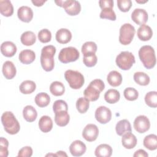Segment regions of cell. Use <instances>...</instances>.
<instances>
[{
  "mask_svg": "<svg viewBox=\"0 0 157 157\" xmlns=\"http://www.w3.org/2000/svg\"><path fill=\"white\" fill-rule=\"evenodd\" d=\"M55 53L56 48L52 45H46L42 48L40 64L43 69L47 72H50L54 69V55Z\"/></svg>",
  "mask_w": 157,
  "mask_h": 157,
  "instance_id": "cell-1",
  "label": "cell"
},
{
  "mask_svg": "<svg viewBox=\"0 0 157 157\" xmlns=\"http://www.w3.org/2000/svg\"><path fill=\"white\" fill-rule=\"evenodd\" d=\"M105 88L104 82L101 79H94L92 80L88 86L83 91L85 98L89 101H95L98 99L101 92H102Z\"/></svg>",
  "mask_w": 157,
  "mask_h": 157,
  "instance_id": "cell-2",
  "label": "cell"
},
{
  "mask_svg": "<svg viewBox=\"0 0 157 157\" xmlns=\"http://www.w3.org/2000/svg\"><path fill=\"white\" fill-rule=\"evenodd\" d=\"M1 122L4 130L9 134H16L20 129V125L12 112L6 111L1 116Z\"/></svg>",
  "mask_w": 157,
  "mask_h": 157,
  "instance_id": "cell-3",
  "label": "cell"
},
{
  "mask_svg": "<svg viewBox=\"0 0 157 157\" xmlns=\"http://www.w3.org/2000/svg\"><path fill=\"white\" fill-rule=\"evenodd\" d=\"M139 57L144 66L148 69H152L156 64V59L154 48L150 45H144L139 50Z\"/></svg>",
  "mask_w": 157,
  "mask_h": 157,
  "instance_id": "cell-4",
  "label": "cell"
},
{
  "mask_svg": "<svg viewBox=\"0 0 157 157\" xmlns=\"http://www.w3.org/2000/svg\"><path fill=\"white\" fill-rule=\"evenodd\" d=\"M64 78L68 82L70 87L74 90L80 89L85 82L83 75L77 71L67 70L64 73Z\"/></svg>",
  "mask_w": 157,
  "mask_h": 157,
  "instance_id": "cell-5",
  "label": "cell"
},
{
  "mask_svg": "<svg viewBox=\"0 0 157 157\" xmlns=\"http://www.w3.org/2000/svg\"><path fill=\"white\" fill-rule=\"evenodd\" d=\"M117 66L124 71L131 69L135 63V57L134 55L128 51H123L120 52L116 57L115 59Z\"/></svg>",
  "mask_w": 157,
  "mask_h": 157,
  "instance_id": "cell-6",
  "label": "cell"
},
{
  "mask_svg": "<svg viewBox=\"0 0 157 157\" xmlns=\"http://www.w3.org/2000/svg\"><path fill=\"white\" fill-rule=\"evenodd\" d=\"M136 29L134 26L130 23L123 24L120 29L119 42L124 45H129L132 40Z\"/></svg>",
  "mask_w": 157,
  "mask_h": 157,
  "instance_id": "cell-7",
  "label": "cell"
},
{
  "mask_svg": "<svg viewBox=\"0 0 157 157\" xmlns=\"http://www.w3.org/2000/svg\"><path fill=\"white\" fill-rule=\"evenodd\" d=\"M99 5L101 9L99 17L102 19H108L115 21L117 18L116 14L113 10V1L112 0H101Z\"/></svg>",
  "mask_w": 157,
  "mask_h": 157,
  "instance_id": "cell-8",
  "label": "cell"
},
{
  "mask_svg": "<svg viewBox=\"0 0 157 157\" xmlns=\"http://www.w3.org/2000/svg\"><path fill=\"white\" fill-rule=\"evenodd\" d=\"M79 56V52L76 48L73 47H68L63 48L61 50L58 55V59L61 63L66 64L77 61Z\"/></svg>",
  "mask_w": 157,
  "mask_h": 157,
  "instance_id": "cell-9",
  "label": "cell"
},
{
  "mask_svg": "<svg viewBox=\"0 0 157 157\" xmlns=\"http://www.w3.org/2000/svg\"><path fill=\"white\" fill-rule=\"evenodd\" d=\"M57 6L63 7L66 12L71 16L78 15L81 10L80 3L75 0L67 1H55Z\"/></svg>",
  "mask_w": 157,
  "mask_h": 157,
  "instance_id": "cell-10",
  "label": "cell"
},
{
  "mask_svg": "<svg viewBox=\"0 0 157 157\" xmlns=\"http://www.w3.org/2000/svg\"><path fill=\"white\" fill-rule=\"evenodd\" d=\"M94 117L99 123L106 124L110 121L112 118V112L105 106H99L95 111Z\"/></svg>",
  "mask_w": 157,
  "mask_h": 157,
  "instance_id": "cell-11",
  "label": "cell"
},
{
  "mask_svg": "<svg viewBox=\"0 0 157 157\" xmlns=\"http://www.w3.org/2000/svg\"><path fill=\"white\" fill-rule=\"evenodd\" d=\"M133 125L135 130L137 132L144 133L150 129V122L147 117L139 115L135 118Z\"/></svg>",
  "mask_w": 157,
  "mask_h": 157,
  "instance_id": "cell-12",
  "label": "cell"
},
{
  "mask_svg": "<svg viewBox=\"0 0 157 157\" xmlns=\"http://www.w3.org/2000/svg\"><path fill=\"white\" fill-rule=\"evenodd\" d=\"M99 135V129L94 124H88L82 132L83 137L88 142L94 141Z\"/></svg>",
  "mask_w": 157,
  "mask_h": 157,
  "instance_id": "cell-13",
  "label": "cell"
},
{
  "mask_svg": "<svg viewBox=\"0 0 157 157\" xmlns=\"http://www.w3.org/2000/svg\"><path fill=\"white\" fill-rule=\"evenodd\" d=\"M131 18L137 25H142L148 20V13L143 9H135L131 13Z\"/></svg>",
  "mask_w": 157,
  "mask_h": 157,
  "instance_id": "cell-14",
  "label": "cell"
},
{
  "mask_svg": "<svg viewBox=\"0 0 157 157\" xmlns=\"http://www.w3.org/2000/svg\"><path fill=\"white\" fill-rule=\"evenodd\" d=\"M86 150L85 144L81 140H76L72 142L69 146V151L74 156H80L83 155Z\"/></svg>",
  "mask_w": 157,
  "mask_h": 157,
  "instance_id": "cell-15",
  "label": "cell"
},
{
  "mask_svg": "<svg viewBox=\"0 0 157 157\" xmlns=\"http://www.w3.org/2000/svg\"><path fill=\"white\" fill-rule=\"evenodd\" d=\"M17 16L21 21L29 23L33 18V11L31 7L26 6H23L18 8L17 10Z\"/></svg>",
  "mask_w": 157,
  "mask_h": 157,
  "instance_id": "cell-16",
  "label": "cell"
},
{
  "mask_svg": "<svg viewBox=\"0 0 157 157\" xmlns=\"http://www.w3.org/2000/svg\"><path fill=\"white\" fill-rule=\"evenodd\" d=\"M17 50L14 43L11 41H5L1 45V52L6 57H12L15 55Z\"/></svg>",
  "mask_w": 157,
  "mask_h": 157,
  "instance_id": "cell-17",
  "label": "cell"
},
{
  "mask_svg": "<svg viewBox=\"0 0 157 157\" xmlns=\"http://www.w3.org/2000/svg\"><path fill=\"white\" fill-rule=\"evenodd\" d=\"M3 75L6 79H12L16 75L17 69L14 64L10 61H6L2 66V69Z\"/></svg>",
  "mask_w": 157,
  "mask_h": 157,
  "instance_id": "cell-18",
  "label": "cell"
},
{
  "mask_svg": "<svg viewBox=\"0 0 157 157\" xmlns=\"http://www.w3.org/2000/svg\"><path fill=\"white\" fill-rule=\"evenodd\" d=\"M137 35L140 40L147 41L152 37L153 31L149 26L144 24L140 25V26L138 28Z\"/></svg>",
  "mask_w": 157,
  "mask_h": 157,
  "instance_id": "cell-19",
  "label": "cell"
},
{
  "mask_svg": "<svg viewBox=\"0 0 157 157\" xmlns=\"http://www.w3.org/2000/svg\"><path fill=\"white\" fill-rule=\"evenodd\" d=\"M55 38L56 41L59 44H65L71 41L72 33L66 28H61L56 33Z\"/></svg>",
  "mask_w": 157,
  "mask_h": 157,
  "instance_id": "cell-20",
  "label": "cell"
},
{
  "mask_svg": "<svg viewBox=\"0 0 157 157\" xmlns=\"http://www.w3.org/2000/svg\"><path fill=\"white\" fill-rule=\"evenodd\" d=\"M136 137L131 132H126L122 136L121 143L123 146L126 149H132L137 145Z\"/></svg>",
  "mask_w": 157,
  "mask_h": 157,
  "instance_id": "cell-21",
  "label": "cell"
},
{
  "mask_svg": "<svg viewBox=\"0 0 157 157\" xmlns=\"http://www.w3.org/2000/svg\"><path fill=\"white\" fill-rule=\"evenodd\" d=\"M70 120V116L67 111H59L55 113V122L59 126H66Z\"/></svg>",
  "mask_w": 157,
  "mask_h": 157,
  "instance_id": "cell-22",
  "label": "cell"
},
{
  "mask_svg": "<svg viewBox=\"0 0 157 157\" xmlns=\"http://www.w3.org/2000/svg\"><path fill=\"white\" fill-rule=\"evenodd\" d=\"M20 61L25 64H29L33 63L36 58V54L34 52L31 50H23L18 56Z\"/></svg>",
  "mask_w": 157,
  "mask_h": 157,
  "instance_id": "cell-23",
  "label": "cell"
},
{
  "mask_svg": "<svg viewBox=\"0 0 157 157\" xmlns=\"http://www.w3.org/2000/svg\"><path fill=\"white\" fill-rule=\"evenodd\" d=\"M115 130L117 134L122 136L124 134L129 132H131V126L129 121L126 119H123L119 121L115 126Z\"/></svg>",
  "mask_w": 157,
  "mask_h": 157,
  "instance_id": "cell-24",
  "label": "cell"
},
{
  "mask_svg": "<svg viewBox=\"0 0 157 157\" xmlns=\"http://www.w3.org/2000/svg\"><path fill=\"white\" fill-rule=\"evenodd\" d=\"M39 127L43 132H48L53 128V121L52 118L47 115L41 117L39 121Z\"/></svg>",
  "mask_w": 157,
  "mask_h": 157,
  "instance_id": "cell-25",
  "label": "cell"
},
{
  "mask_svg": "<svg viewBox=\"0 0 157 157\" xmlns=\"http://www.w3.org/2000/svg\"><path fill=\"white\" fill-rule=\"evenodd\" d=\"M107 80L108 83L112 86H118L121 84L122 76L120 72L117 71H110L107 76Z\"/></svg>",
  "mask_w": 157,
  "mask_h": 157,
  "instance_id": "cell-26",
  "label": "cell"
},
{
  "mask_svg": "<svg viewBox=\"0 0 157 157\" xmlns=\"http://www.w3.org/2000/svg\"><path fill=\"white\" fill-rule=\"evenodd\" d=\"M112 154V148L108 144H102L98 145L94 151V155L97 157H110Z\"/></svg>",
  "mask_w": 157,
  "mask_h": 157,
  "instance_id": "cell-27",
  "label": "cell"
},
{
  "mask_svg": "<svg viewBox=\"0 0 157 157\" xmlns=\"http://www.w3.org/2000/svg\"><path fill=\"white\" fill-rule=\"evenodd\" d=\"M23 116L26 121L33 122L37 118V113L34 107L28 105L24 107L23 110Z\"/></svg>",
  "mask_w": 157,
  "mask_h": 157,
  "instance_id": "cell-28",
  "label": "cell"
},
{
  "mask_svg": "<svg viewBox=\"0 0 157 157\" xmlns=\"http://www.w3.org/2000/svg\"><path fill=\"white\" fill-rule=\"evenodd\" d=\"M0 12L4 17H10L13 13V7L10 1H0Z\"/></svg>",
  "mask_w": 157,
  "mask_h": 157,
  "instance_id": "cell-29",
  "label": "cell"
},
{
  "mask_svg": "<svg viewBox=\"0 0 157 157\" xmlns=\"http://www.w3.org/2000/svg\"><path fill=\"white\" fill-rule=\"evenodd\" d=\"M36 88V85L34 82L32 80H25L20 85L19 89L21 93L25 94H29L33 93Z\"/></svg>",
  "mask_w": 157,
  "mask_h": 157,
  "instance_id": "cell-30",
  "label": "cell"
},
{
  "mask_svg": "<svg viewBox=\"0 0 157 157\" xmlns=\"http://www.w3.org/2000/svg\"><path fill=\"white\" fill-rule=\"evenodd\" d=\"M120 98V92L115 89H109L104 94V99L109 104H115L117 102Z\"/></svg>",
  "mask_w": 157,
  "mask_h": 157,
  "instance_id": "cell-31",
  "label": "cell"
},
{
  "mask_svg": "<svg viewBox=\"0 0 157 157\" xmlns=\"http://www.w3.org/2000/svg\"><path fill=\"white\" fill-rule=\"evenodd\" d=\"M21 42L26 45L30 46L33 45L36 40V36L35 34L30 31L24 32L20 37Z\"/></svg>",
  "mask_w": 157,
  "mask_h": 157,
  "instance_id": "cell-32",
  "label": "cell"
},
{
  "mask_svg": "<svg viewBox=\"0 0 157 157\" xmlns=\"http://www.w3.org/2000/svg\"><path fill=\"white\" fill-rule=\"evenodd\" d=\"M144 146L150 150H155L157 148V136L151 134L145 137L143 141Z\"/></svg>",
  "mask_w": 157,
  "mask_h": 157,
  "instance_id": "cell-33",
  "label": "cell"
},
{
  "mask_svg": "<svg viewBox=\"0 0 157 157\" xmlns=\"http://www.w3.org/2000/svg\"><path fill=\"white\" fill-rule=\"evenodd\" d=\"M35 102L39 107H45L47 106L50 102L49 95L44 92L38 93L35 97Z\"/></svg>",
  "mask_w": 157,
  "mask_h": 157,
  "instance_id": "cell-34",
  "label": "cell"
},
{
  "mask_svg": "<svg viewBox=\"0 0 157 157\" xmlns=\"http://www.w3.org/2000/svg\"><path fill=\"white\" fill-rule=\"evenodd\" d=\"M50 91L51 93L55 96L63 95L65 91L64 85L58 81L53 82L50 86Z\"/></svg>",
  "mask_w": 157,
  "mask_h": 157,
  "instance_id": "cell-35",
  "label": "cell"
},
{
  "mask_svg": "<svg viewBox=\"0 0 157 157\" xmlns=\"http://www.w3.org/2000/svg\"><path fill=\"white\" fill-rule=\"evenodd\" d=\"M134 80L139 85L146 86L150 83V77L145 72H136L134 73Z\"/></svg>",
  "mask_w": 157,
  "mask_h": 157,
  "instance_id": "cell-36",
  "label": "cell"
},
{
  "mask_svg": "<svg viewBox=\"0 0 157 157\" xmlns=\"http://www.w3.org/2000/svg\"><path fill=\"white\" fill-rule=\"evenodd\" d=\"M90 101L85 98L80 97L76 102V108L80 113H85L89 109Z\"/></svg>",
  "mask_w": 157,
  "mask_h": 157,
  "instance_id": "cell-37",
  "label": "cell"
},
{
  "mask_svg": "<svg viewBox=\"0 0 157 157\" xmlns=\"http://www.w3.org/2000/svg\"><path fill=\"white\" fill-rule=\"evenodd\" d=\"M145 102L148 106L156 108L157 107V92L153 91L147 93L145 96Z\"/></svg>",
  "mask_w": 157,
  "mask_h": 157,
  "instance_id": "cell-38",
  "label": "cell"
},
{
  "mask_svg": "<svg viewBox=\"0 0 157 157\" xmlns=\"http://www.w3.org/2000/svg\"><path fill=\"white\" fill-rule=\"evenodd\" d=\"M97 45L95 42L88 41L85 42L82 47V53L83 55L90 53H95L97 51Z\"/></svg>",
  "mask_w": 157,
  "mask_h": 157,
  "instance_id": "cell-39",
  "label": "cell"
},
{
  "mask_svg": "<svg viewBox=\"0 0 157 157\" xmlns=\"http://www.w3.org/2000/svg\"><path fill=\"white\" fill-rule=\"evenodd\" d=\"M123 95L126 99L130 101H132L136 100L138 98L139 93L135 88L128 87L124 90Z\"/></svg>",
  "mask_w": 157,
  "mask_h": 157,
  "instance_id": "cell-40",
  "label": "cell"
},
{
  "mask_svg": "<svg viewBox=\"0 0 157 157\" xmlns=\"http://www.w3.org/2000/svg\"><path fill=\"white\" fill-rule=\"evenodd\" d=\"M98 61V58L95 53H90L83 55V62L84 64L88 67H91L94 66Z\"/></svg>",
  "mask_w": 157,
  "mask_h": 157,
  "instance_id": "cell-41",
  "label": "cell"
},
{
  "mask_svg": "<svg viewBox=\"0 0 157 157\" xmlns=\"http://www.w3.org/2000/svg\"><path fill=\"white\" fill-rule=\"evenodd\" d=\"M38 39L42 43H47L51 40L52 33L47 29H42L38 33Z\"/></svg>",
  "mask_w": 157,
  "mask_h": 157,
  "instance_id": "cell-42",
  "label": "cell"
},
{
  "mask_svg": "<svg viewBox=\"0 0 157 157\" xmlns=\"http://www.w3.org/2000/svg\"><path fill=\"white\" fill-rule=\"evenodd\" d=\"M53 110L54 113L62 110L67 111L68 106L66 102L61 99L55 101L53 104Z\"/></svg>",
  "mask_w": 157,
  "mask_h": 157,
  "instance_id": "cell-43",
  "label": "cell"
},
{
  "mask_svg": "<svg viewBox=\"0 0 157 157\" xmlns=\"http://www.w3.org/2000/svg\"><path fill=\"white\" fill-rule=\"evenodd\" d=\"M117 6L120 11L126 12L129 10L132 6V1L131 0H118Z\"/></svg>",
  "mask_w": 157,
  "mask_h": 157,
  "instance_id": "cell-44",
  "label": "cell"
},
{
  "mask_svg": "<svg viewBox=\"0 0 157 157\" xmlns=\"http://www.w3.org/2000/svg\"><path fill=\"white\" fill-rule=\"evenodd\" d=\"M9 142L8 140L2 137L0 138V156L7 157L9 155L8 151Z\"/></svg>",
  "mask_w": 157,
  "mask_h": 157,
  "instance_id": "cell-45",
  "label": "cell"
},
{
  "mask_svg": "<svg viewBox=\"0 0 157 157\" xmlns=\"http://www.w3.org/2000/svg\"><path fill=\"white\" fill-rule=\"evenodd\" d=\"M33 155V149L31 147L26 146L21 148L18 153V156H23V157H30Z\"/></svg>",
  "mask_w": 157,
  "mask_h": 157,
  "instance_id": "cell-46",
  "label": "cell"
},
{
  "mask_svg": "<svg viewBox=\"0 0 157 157\" xmlns=\"http://www.w3.org/2000/svg\"><path fill=\"white\" fill-rule=\"evenodd\" d=\"M148 153L142 149H139L138 150H137L134 154L133 155L134 157H137V156H140V157H148Z\"/></svg>",
  "mask_w": 157,
  "mask_h": 157,
  "instance_id": "cell-47",
  "label": "cell"
},
{
  "mask_svg": "<svg viewBox=\"0 0 157 157\" xmlns=\"http://www.w3.org/2000/svg\"><path fill=\"white\" fill-rule=\"evenodd\" d=\"M46 1H44V0H32L31 2L32 3L37 6V7H40V6H42L45 2Z\"/></svg>",
  "mask_w": 157,
  "mask_h": 157,
  "instance_id": "cell-48",
  "label": "cell"
},
{
  "mask_svg": "<svg viewBox=\"0 0 157 157\" xmlns=\"http://www.w3.org/2000/svg\"><path fill=\"white\" fill-rule=\"evenodd\" d=\"M56 156H67V154L63 151H58L56 153Z\"/></svg>",
  "mask_w": 157,
  "mask_h": 157,
  "instance_id": "cell-49",
  "label": "cell"
},
{
  "mask_svg": "<svg viewBox=\"0 0 157 157\" xmlns=\"http://www.w3.org/2000/svg\"><path fill=\"white\" fill-rule=\"evenodd\" d=\"M136 2H137V3H145V2H148V1L147 0H146V1H138V0H136Z\"/></svg>",
  "mask_w": 157,
  "mask_h": 157,
  "instance_id": "cell-50",
  "label": "cell"
}]
</instances>
